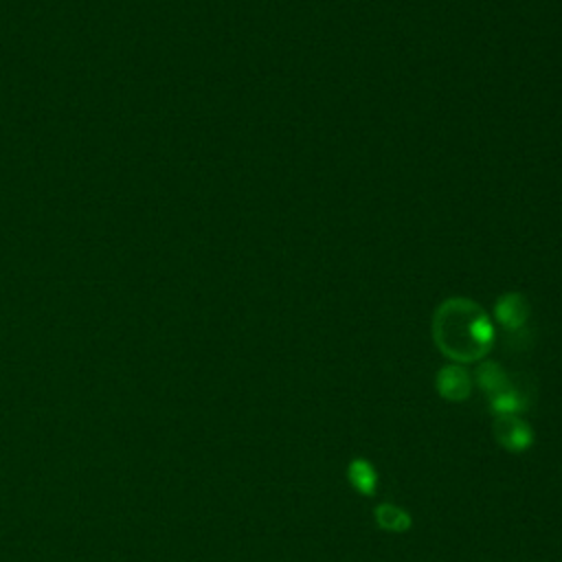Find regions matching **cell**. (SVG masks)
Masks as SVG:
<instances>
[{
    "label": "cell",
    "instance_id": "obj_1",
    "mask_svg": "<svg viewBox=\"0 0 562 562\" xmlns=\"http://www.w3.org/2000/svg\"><path fill=\"white\" fill-rule=\"evenodd\" d=\"M432 340L457 364L479 362L494 345V325L485 310L465 296L446 299L432 314Z\"/></svg>",
    "mask_w": 562,
    "mask_h": 562
},
{
    "label": "cell",
    "instance_id": "obj_2",
    "mask_svg": "<svg viewBox=\"0 0 562 562\" xmlns=\"http://www.w3.org/2000/svg\"><path fill=\"white\" fill-rule=\"evenodd\" d=\"M492 432L496 443L507 452H525L533 443L531 426L518 415H496Z\"/></svg>",
    "mask_w": 562,
    "mask_h": 562
},
{
    "label": "cell",
    "instance_id": "obj_3",
    "mask_svg": "<svg viewBox=\"0 0 562 562\" xmlns=\"http://www.w3.org/2000/svg\"><path fill=\"white\" fill-rule=\"evenodd\" d=\"M437 393L448 402H463L472 393V375L465 371L463 364H446L437 371L435 378Z\"/></svg>",
    "mask_w": 562,
    "mask_h": 562
},
{
    "label": "cell",
    "instance_id": "obj_4",
    "mask_svg": "<svg viewBox=\"0 0 562 562\" xmlns=\"http://www.w3.org/2000/svg\"><path fill=\"white\" fill-rule=\"evenodd\" d=\"M496 321L507 329V331H518L525 327L531 310H529V301L525 299V294L520 292H507L496 301L494 307Z\"/></svg>",
    "mask_w": 562,
    "mask_h": 562
},
{
    "label": "cell",
    "instance_id": "obj_5",
    "mask_svg": "<svg viewBox=\"0 0 562 562\" xmlns=\"http://www.w3.org/2000/svg\"><path fill=\"white\" fill-rule=\"evenodd\" d=\"M373 518L378 522V527L382 531H389V533H404L411 529L413 525V518L406 509H402L400 505H393V503H380L375 505L373 509Z\"/></svg>",
    "mask_w": 562,
    "mask_h": 562
},
{
    "label": "cell",
    "instance_id": "obj_6",
    "mask_svg": "<svg viewBox=\"0 0 562 562\" xmlns=\"http://www.w3.org/2000/svg\"><path fill=\"white\" fill-rule=\"evenodd\" d=\"M347 479L351 487L364 496H373L378 487V472L367 459H351L347 465Z\"/></svg>",
    "mask_w": 562,
    "mask_h": 562
},
{
    "label": "cell",
    "instance_id": "obj_7",
    "mask_svg": "<svg viewBox=\"0 0 562 562\" xmlns=\"http://www.w3.org/2000/svg\"><path fill=\"white\" fill-rule=\"evenodd\" d=\"M476 384L481 386V391L487 395V400L490 397H494L496 393H501L507 384H509V375L496 364V362H483L479 369H476Z\"/></svg>",
    "mask_w": 562,
    "mask_h": 562
}]
</instances>
